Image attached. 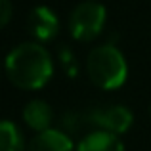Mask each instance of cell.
Instances as JSON below:
<instances>
[{"label":"cell","mask_w":151,"mask_h":151,"mask_svg":"<svg viewBox=\"0 0 151 151\" xmlns=\"http://www.w3.org/2000/svg\"><path fill=\"white\" fill-rule=\"evenodd\" d=\"M90 122L96 124V130H103V132L119 136V134H124L132 126L134 115L126 105L109 103V105H101V107L92 109Z\"/></svg>","instance_id":"4"},{"label":"cell","mask_w":151,"mask_h":151,"mask_svg":"<svg viewBox=\"0 0 151 151\" xmlns=\"http://www.w3.org/2000/svg\"><path fill=\"white\" fill-rule=\"evenodd\" d=\"M6 75L21 90H40L54 75V61L38 42H23L6 55Z\"/></svg>","instance_id":"1"},{"label":"cell","mask_w":151,"mask_h":151,"mask_svg":"<svg viewBox=\"0 0 151 151\" xmlns=\"http://www.w3.org/2000/svg\"><path fill=\"white\" fill-rule=\"evenodd\" d=\"M23 121L35 132H44L52 128V121H54V111H52L50 103L44 100H31L23 109Z\"/></svg>","instance_id":"7"},{"label":"cell","mask_w":151,"mask_h":151,"mask_svg":"<svg viewBox=\"0 0 151 151\" xmlns=\"http://www.w3.org/2000/svg\"><path fill=\"white\" fill-rule=\"evenodd\" d=\"M77 151H126L119 136L103 130H94L84 136L77 145Z\"/></svg>","instance_id":"8"},{"label":"cell","mask_w":151,"mask_h":151,"mask_svg":"<svg viewBox=\"0 0 151 151\" xmlns=\"http://www.w3.org/2000/svg\"><path fill=\"white\" fill-rule=\"evenodd\" d=\"M12 12H14V8H12V2H10V0H0V29H2V27H6L8 23H10Z\"/></svg>","instance_id":"11"},{"label":"cell","mask_w":151,"mask_h":151,"mask_svg":"<svg viewBox=\"0 0 151 151\" xmlns=\"http://www.w3.org/2000/svg\"><path fill=\"white\" fill-rule=\"evenodd\" d=\"M0 151H27L21 130L12 121H0Z\"/></svg>","instance_id":"9"},{"label":"cell","mask_w":151,"mask_h":151,"mask_svg":"<svg viewBox=\"0 0 151 151\" xmlns=\"http://www.w3.org/2000/svg\"><path fill=\"white\" fill-rule=\"evenodd\" d=\"M63 122H65L63 132L71 136V132H78V130H81L82 119H81V115H77V113H67L65 117H63Z\"/></svg>","instance_id":"10"},{"label":"cell","mask_w":151,"mask_h":151,"mask_svg":"<svg viewBox=\"0 0 151 151\" xmlns=\"http://www.w3.org/2000/svg\"><path fill=\"white\" fill-rule=\"evenodd\" d=\"M29 29L33 37L40 42L54 40L59 33V19L52 8L48 6H37L29 14Z\"/></svg>","instance_id":"5"},{"label":"cell","mask_w":151,"mask_h":151,"mask_svg":"<svg viewBox=\"0 0 151 151\" xmlns=\"http://www.w3.org/2000/svg\"><path fill=\"white\" fill-rule=\"evenodd\" d=\"M27 151H77L73 144V138L63 130L48 128L44 132H38L27 145Z\"/></svg>","instance_id":"6"},{"label":"cell","mask_w":151,"mask_h":151,"mask_svg":"<svg viewBox=\"0 0 151 151\" xmlns=\"http://www.w3.org/2000/svg\"><path fill=\"white\" fill-rule=\"evenodd\" d=\"M86 73L90 81L101 90H117L126 82L128 63L122 52L113 44L94 48L86 59Z\"/></svg>","instance_id":"2"},{"label":"cell","mask_w":151,"mask_h":151,"mask_svg":"<svg viewBox=\"0 0 151 151\" xmlns=\"http://www.w3.org/2000/svg\"><path fill=\"white\" fill-rule=\"evenodd\" d=\"M149 115H151V105H149Z\"/></svg>","instance_id":"13"},{"label":"cell","mask_w":151,"mask_h":151,"mask_svg":"<svg viewBox=\"0 0 151 151\" xmlns=\"http://www.w3.org/2000/svg\"><path fill=\"white\" fill-rule=\"evenodd\" d=\"M59 58H61V61H63V63H65L67 71L73 75V73H75V69L71 67V63H73V55H71V50H69V48H63L61 52H59Z\"/></svg>","instance_id":"12"},{"label":"cell","mask_w":151,"mask_h":151,"mask_svg":"<svg viewBox=\"0 0 151 151\" xmlns=\"http://www.w3.org/2000/svg\"><path fill=\"white\" fill-rule=\"evenodd\" d=\"M107 12L105 6L96 0L81 2L69 15V31L71 37L81 42H90L98 37L105 27Z\"/></svg>","instance_id":"3"}]
</instances>
